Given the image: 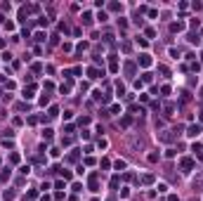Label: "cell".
<instances>
[{
	"label": "cell",
	"instance_id": "6da1fadb",
	"mask_svg": "<svg viewBox=\"0 0 203 201\" xmlns=\"http://www.w3.org/2000/svg\"><path fill=\"white\" fill-rule=\"evenodd\" d=\"M201 133H203V125H201V123H191V125L187 128V135H189V137H198Z\"/></svg>",
	"mask_w": 203,
	"mask_h": 201
},
{
	"label": "cell",
	"instance_id": "7a4b0ae2",
	"mask_svg": "<svg viewBox=\"0 0 203 201\" xmlns=\"http://www.w3.org/2000/svg\"><path fill=\"white\" fill-rule=\"evenodd\" d=\"M179 166H182V170H184V173H189V170L194 168V159H189V156L179 159Z\"/></svg>",
	"mask_w": 203,
	"mask_h": 201
},
{
	"label": "cell",
	"instance_id": "3957f363",
	"mask_svg": "<svg viewBox=\"0 0 203 201\" xmlns=\"http://www.w3.org/2000/svg\"><path fill=\"white\" fill-rule=\"evenodd\" d=\"M137 64H139V66H144V69H149V66H151V57L144 52V54H139V57H137Z\"/></svg>",
	"mask_w": 203,
	"mask_h": 201
},
{
	"label": "cell",
	"instance_id": "277c9868",
	"mask_svg": "<svg viewBox=\"0 0 203 201\" xmlns=\"http://www.w3.org/2000/svg\"><path fill=\"white\" fill-rule=\"evenodd\" d=\"M87 185H90V192H97V189H99V180H97L95 173L90 175V182H87Z\"/></svg>",
	"mask_w": 203,
	"mask_h": 201
},
{
	"label": "cell",
	"instance_id": "5b68a950",
	"mask_svg": "<svg viewBox=\"0 0 203 201\" xmlns=\"http://www.w3.org/2000/svg\"><path fill=\"white\" fill-rule=\"evenodd\" d=\"M170 31H173V33H179V31H184V24H182V22H173V24H170Z\"/></svg>",
	"mask_w": 203,
	"mask_h": 201
},
{
	"label": "cell",
	"instance_id": "8992f818",
	"mask_svg": "<svg viewBox=\"0 0 203 201\" xmlns=\"http://www.w3.org/2000/svg\"><path fill=\"white\" fill-rule=\"evenodd\" d=\"M33 93H35V85H28L24 90V99H33Z\"/></svg>",
	"mask_w": 203,
	"mask_h": 201
},
{
	"label": "cell",
	"instance_id": "52a82bcc",
	"mask_svg": "<svg viewBox=\"0 0 203 201\" xmlns=\"http://www.w3.org/2000/svg\"><path fill=\"white\" fill-rule=\"evenodd\" d=\"M87 74H90V78H99V76H104V71H97L95 66H90V69H87Z\"/></svg>",
	"mask_w": 203,
	"mask_h": 201
},
{
	"label": "cell",
	"instance_id": "ba28073f",
	"mask_svg": "<svg viewBox=\"0 0 203 201\" xmlns=\"http://www.w3.org/2000/svg\"><path fill=\"white\" fill-rule=\"evenodd\" d=\"M80 19H83V24H85V26H90V24H92V12H83Z\"/></svg>",
	"mask_w": 203,
	"mask_h": 201
},
{
	"label": "cell",
	"instance_id": "9c48e42d",
	"mask_svg": "<svg viewBox=\"0 0 203 201\" xmlns=\"http://www.w3.org/2000/svg\"><path fill=\"white\" fill-rule=\"evenodd\" d=\"M158 140H161V142H173V135L165 130V133H161V135H158Z\"/></svg>",
	"mask_w": 203,
	"mask_h": 201
},
{
	"label": "cell",
	"instance_id": "30bf717a",
	"mask_svg": "<svg viewBox=\"0 0 203 201\" xmlns=\"http://www.w3.org/2000/svg\"><path fill=\"white\" fill-rule=\"evenodd\" d=\"M109 10L111 12H123V5L121 3H109Z\"/></svg>",
	"mask_w": 203,
	"mask_h": 201
},
{
	"label": "cell",
	"instance_id": "8fae6325",
	"mask_svg": "<svg viewBox=\"0 0 203 201\" xmlns=\"http://www.w3.org/2000/svg\"><path fill=\"white\" fill-rule=\"evenodd\" d=\"M125 166H127V163H125L123 159H118V161L114 163V168H116V170H125Z\"/></svg>",
	"mask_w": 203,
	"mask_h": 201
},
{
	"label": "cell",
	"instance_id": "7c38bea8",
	"mask_svg": "<svg viewBox=\"0 0 203 201\" xmlns=\"http://www.w3.org/2000/svg\"><path fill=\"white\" fill-rule=\"evenodd\" d=\"M142 182H144V185H151V182H154V175H151V173H146V175L142 177Z\"/></svg>",
	"mask_w": 203,
	"mask_h": 201
},
{
	"label": "cell",
	"instance_id": "4fadbf2b",
	"mask_svg": "<svg viewBox=\"0 0 203 201\" xmlns=\"http://www.w3.org/2000/svg\"><path fill=\"white\" fill-rule=\"evenodd\" d=\"M5 180H10V168H5L3 173H0V182H5Z\"/></svg>",
	"mask_w": 203,
	"mask_h": 201
},
{
	"label": "cell",
	"instance_id": "5bb4252c",
	"mask_svg": "<svg viewBox=\"0 0 203 201\" xmlns=\"http://www.w3.org/2000/svg\"><path fill=\"white\" fill-rule=\"evenodd\" d=\"M125 74L132 76V74H135V64H125Z\"/></svg>",
	"mask_w": 203,
	"mask_h": 201
},
{
	"label": "cell",
	"instance_id": "9a60e30c",
	"mask_svg": "<svg viewBox=\"0 0 203 201\" xmlns=\"http://www.w3.org/2000/svg\"><path fill=\"white\" fill-rule=\"evenodd\" d=\"M175 111V104H165V116H173Z\"/></svg>",
	"mask_w": 203,
	"mask_h": 201
},
{
	"label": "cell",
	"instance_id": "2e32d148",
	"mask_svg": "<svg viewBox=\"0 0 203 201\" xmlns=\"http://www.w3.org/2000/svg\"><path fill=\"white\" fill-rule=\"evenodd\" d=\"M191 152H194V154H201V142H194V144H191Z\"/></svg>",
	"mask_w": 203,
	"mask_h": 201
},
{
	"label": "cell",
	"instance_id": "e0dca14e",
	"mask_svg": "<svg viewBox=\"0 0 203 201\" xmlns=\"http://www.w3.org/2000/svg\"><path fill=\"white\" fill-rule=\"evenodd\" d=\"M118 182H121V177H118V175H114V177H111V189H116V187H118Z\"/></svg>",
	"mask_w": 203,
	"mask_h": 201
},
{
	"label": "cell",
	"instance_id": "ac0fdd59",
	"mask_svg": "<svg viewBox=\"0 0 203 201\" xmlns=\"http://www.w3.org/2000/svg\"><path fill=\"white\" fill-rule=\"evenodd\" d=\"M146 159H149V163H156V161H158V154H156V152H151Z\"/></svg>",
	"mask_w": 203,
	"mask_h": 201
},
{
	"label": "cell",
	"instance_id": "d6986e66",
	"mask_svg": "<svg viewBox=\"0 0 203 201\" xmlns=\"http://www.w3.org/2000/svg\"><path fill=\"white\" fill-rule=\"evenodd\" d=\"M45 38H47V35H45V33H43V31H38V33H35V40H38V43H43V40H45Z\"/></svg>",
	"mask_w": 203,
	"mask_h": 201
},
{
	"label": "cell",
	"instance_id": "ffe728a7",
	"mask_svg": "<svg viewBox=\"0 0 203 201\" xmlns=\"http://www.w3.org/2000/svg\"><path fill=\"white\" fill-rule=\"evenodd\" d=\"M97 19H99V22H102V24H104V22H106V19H109V14H106V12H99V14H97Z\"/></svg>",
	"mask_w": 203,
	"mask_h": 201
},
{
	"label": "cell",
	"instance_id": "44dd1931",
	"mask_svg": "<svg viewBox=\"0 0 203 201\" xmlns=\"http://www.w3.org/2000/svg\"><path fill=\"white\" fill-rule=\"evenodd\" d=\"M3 147H5V149H12L14 142H12V140H3Z\"/></svg>",
	"mask_w": 203,
	"mask_h": 201
},
{
	"label": "cell",
	"instance_id": "7402d4cb",
	"mask_svg": "<svg viewBox=\"0 0 203 201\" xmlns=\"http://www.w3.org/2000/svg\"><path fill=\"white\" fill-rule=\"evenodd\" d=\"M71 189H73V192H80V189H83V185H80V182H73Z\"/></svg>",
	"mask_w": 203,
	"mask_h": 201
},
{
	"label": "cell",
	"instance_id": "603a6c76",
	"mask_svg": "<svg viewBox=\"0 0 203 201\" xmlns=\"http://www.w3.org/2000/svg\"><path fill=\"white\" fill-rule=\"evenodd\" d=\"M69 90H71V81H66V83L62 85V93H69Z\"/></svg>",
	"mask_w": 203,
	"mask_h": 201
},
{
	"label": "cell",
	"instance_id": "cb8c5ba5",
	"mask_svg": "<svg viewBox=\"0 0 203 201\" xmlns=\"http://www.w3.org/2000/svg\"><path fill=\"white\" fill-rule=\"evenodd\" d=\"M43 137H45V140H52V130H50V128H45V133H43Z\"/></svg>",
	"mask_w": 203,
	"mask_h": 201
},
{
	"label": "cell",
	"instance_id": "d4e9b609",
	"mask_svg": "<svg viewBox=\"0 0 203 201\" xmlns=\"http://www.w3.org/2000/svg\"><path fill=\"white\" fill-rule=\"evenodd\" d=\"M57 114H59V109H57V106H50V114H47V116H57Z\"/></svg>",
	"mask_w": 203,
	"mask_h": 201
},
{
	"label": "cell",
	"instance_id": "484cf974",
	"mask_svg": "<svg viewBox=\"0 0 203 201\" xmlns=\"http://www.w3.org/2000/svg\"><path fill=\"white\" fill-rule=\"evenodd\" d=\"M78 123H80V125H87V123H90V116H83V118H78Z\"/></svg>",
	"mask_w": 203,
	"mask_h": 201
},
{
	"label": "cell",
	"instance_id": "4316f807",
	"mask_svg": "<svg viewBox=\"0 0 203 201\" xmlns=\"http://www.w3.org/2000/svg\"><path fill=\"white\" fill-rule=\"evenodd\" d=\"M130 123H132V118H130V116H125V118H123V128H127Z\"/></svg>",
	"mask_w": 203,
	"mask_h": 201
},
{
	"label": "cell",
	"instance_id": "83f0119b",
	"mask_svg": "<svg viewBox=\"0 0 203 201\" xmlns=\"http://www.w3.org/2000/svg\"><path fill=\"white\" fill-rule=\"evenodd\" d=\"M106 144H109L106 140H99V142H97V147H99V149H106Z\"/></svg>",
	"mask_w": 203,
	"mask_h": 201
},
{
	"label": "cell",
	"instance_id": "f1b7e54d",
	"mask_svg": "<svg viewBox=\"0 0 203 201\" xmlns=\"http://www.w3.org/2000/svg\"><path fill=\"white\" fill-rule=\"evenodd\" d=\"M116 90H118V95H123V93H125V88H123V83H116Z\"/></svg>",
	"mask_w": 203,
	"mask_h": 201
},
{
	"label": "cell",
	"instance_id": "f546056e",
	"mask_svg": "<svg viewBox=\"0 0 203 201\" xmlns=\"http://www.w3.org/2000/svg\"><path fill=\"white\" fill-rule=\"evenodd\" d=\"M38 123V116H28V125H35Z\"/></svg>",
	"mask_w": 203,
	"mask_h": 201
},
{
	"label": "cell",
	"instance_id": "4dcf8cb0",
	"mask_svg": "<svg viewBox=\"0 0 203 201\" xmlns=\"http://www.w3.org/2000/svg\"><path fill=\"white\" fill-rule=\"evenodd\" d=\"M111 71H114V74L118 71V62H116V59H111Z\"/></svg>",
	"mask_w": 203,
	"mask_h": 201
},
{
	"label": "cell",
	"instance_id": "1f68e13d",
	"mask_svg": "<svg viewBox=\"0 0 203 201\" xmlns=\"http://www.w3.org/2000/svg\"><path fill=\"white\" fill-rule=\"evenodd\" d=\"M31 173V166H21V175H28Z\"/></svg>",
	"mask_w": 203,
	"mask_h": 201
},
{
	"label": "cell",
	"instance_id": "d6a6232c",
	"mask_svg": "<svg viewBox=\"0 0 203 201\" xmlns=\"http://www.w3.org/2000/svg\"><path fill=\"white\" fill-rule=\"evenodd\" d=\"M168 201H179V199H177L175 194H170V196H168Z\"/></svg>",
	"mask_w": 203,
	"mask_h": 201
},
{
	"label": "cell",
	"instance_id": "836d02e7",
	"mask_svg": "<svg viewBox=\"0 0 203 201\" xmlns=\"http://www.w3.org/2000/svg\"><path fill=\"white\" fill-rule=\"evenodd\" d=\"M201 97H203V90H201Z\"/></svg>",
	"mask_w": 203,
	"mask_h": 201
}]
</instances>
